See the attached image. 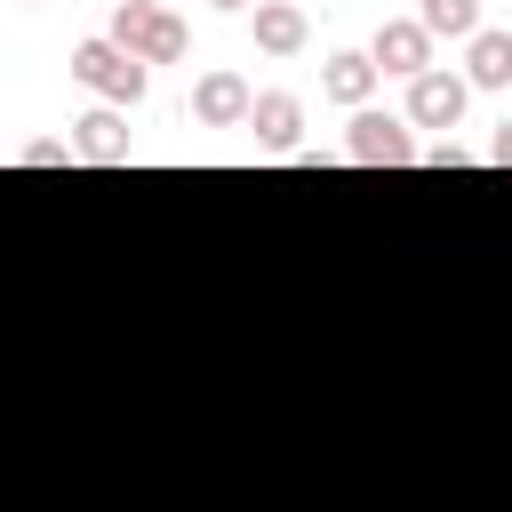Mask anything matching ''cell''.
Instances as JSON below:
<instances>
[{
  "instance_id": "cell-13",
  "label": "cell",
  "mask_w": 512,
  "mask_h": 512,
  "mask_svg": "<svg viewBox=\"0 0 512 512\" xmlns=\"http://www.w3.org/2000/svg\"><path fill=\"white\" fill-rule=\"evenodd\" d=\"M16 160H24V168H64V160H80V152H72V136H32V144H16Z\"/></svg>"
},
{
  "instance_id": "cell-5",
  "label": "cell",
  "mask_w": 512,
  "mask_h": 512,
  "mask_svg": "<svg viewBox=\"0 0 512 512\" xmlns=\"http://www.w3.org/2000/svg\"><path fill=\"white\" fill-rule=\"evenodd\" d=\"M464 104H472V80L448 72V64H432L424 80H408V128H456Z\"/></svg>"
},
{
  "instance_id": "cell-11",
  "label": "cell",
  "mask_w": 512,
  "mask_h": 512,
  "mask_svg": "<svg viewBox=\"0 0 512 512\" xmlns=\"http://www.w3.org/2000/svg\"><path fill=\"white\" fill-rule=\"evenodd\" d=\"M464 80H472V88H512V32L480 24V32L464 40Z\"/></svg>"
},
{
  "instance_id": "cell-2",
  "label": "cell",
  "mask_w": 512,
  "mask_h": 512,
  "mask_svg": "<svg viewBox=\"0 0 512 512\" xmlns=\"http://www.w3.org/2000/svg\"><path fill=\"white\" fill-rule=\"evenodd\" d=\"M104 32H112V40L128 48V56H144V64H176V56L192 48L184 16H176V8H160V0H120Z\"/></svg>"
},
{
  "instance_id": "cell-12",
  "label": "cell",
  "mask_w": 512,
  "mask_h": 512,
  "mask_svg": "<svg viewBox=\"0 0 512 512\" xmlns=\"http://www.w3.org/2000/svg\"><path fill=\"white\" fill-rule=\"evenodd\" d=\"M416 24H424L432 40H472V32H480V0H424Z\"/></svg>"
},
{
  "instance_id": "cell-6",
  "label": "cell",
  "mask_w": 512,
  "mask_h": 512,
  "mask_svg": "<svg viewBox=\"0 0 512 512\" xmlns=\"http://www.w3.org/2000/svg\"><path fill=\"white\" fill-rule=\"evenodd\" d=\"M376 72H392V80H424L432 72V32L416 24V16H392V24H376Z\"/></svg>"
},
{
  "instance_id": "cell-16",
  "label": "cell",
  "mask_w": 512,
  "mask_h": 512,
  "mask_svg": "<svg viewBox=\"0 0 512 512\" xmlns=\"http://www.w3.org/2000/svg\"><path fill=\"white\" fill-rule=\"evenodd\" d=\"M208 8H224V16H240V8H256V0H208Z\"/></svg>"
},
{
  "instance_id": "cell-8",
  "label": "cell",
  "mask_w": 512,
  "mask_h": 512,
  "mask_svg": "<svg viewBox=\"0 0 512 512\" xmlns=\"http://www.w3.org/2000/svg\"><path fill=\"white\" fill-rule=\"evenodd\" d=\"M248 32H256V48H264V56H304L312 16H304L296 0H256V8H248Z\"/></svg>"
},
{
  "instance_id": "cell-3",
  "label": "cell",
  "mask_w": 512,
  "mask_h": 512,
  "mask_svg": "<svg viewBox=\"0 0 512 512\" xmlns=\"http://www.w3.org/2000/svg\"><path fill=\"white\" fill-rule=\"evenodd\" d=\"M344 160H360V168H408V160H424L416 152V128H408V112H352L344 120Z\"/></svg>"
},
{
  "instance_id": "cell-1",
  "label": "cell",
  "mask_w": 512,
  "mask_h": 512,
  "mask_svg": "<svg viewBox=\"0 0 512 512\" xmlns=\"http://www.w3.org/2000/svg\"><path fill=\"white\" fill-rule=\"evenodd\" d=\"M72 80H80V88H96L104 104H120V112H128V104H144L152 64H144V56H128L112 32H96V40H80V48H72Z\"/></svg>"
},
{
  "instance_id": "cell-9",
  "label": "cell",
  "mask_w": 512,
  "mask_h": 512,
  "mask_svg": "<svg viewBox=\"0 0 512 512\" xmlns=\"http://www.w3.org/2000/svg\"><path fill=\"white\" fill-rule=\"evenodd\" d=\"M376 56H360V48H336L328 64H320V96L328 104H344V112H368V96H376Z\"/></svg>"
},
{
  "instance_id": "cell-17",
  "label": "cell",
  "mask_w": 512,
  "mask_h": 512,
  "mask_svg": "<svg viewBox=\"0 0 512 512\" xmlns=\"http://www.w3.org/2000/svg\"><path fill=\"white\" fill-rule=\"evenodd\" d=\"M112 8H120V0H112Z\"/></svg>"
},
{
  "instance_id": "cell-4",
  "label": "cell",
  "mask_w": 512,
  "mask_h": 512,
  "mask_svg": "<svg viewBox=\"0 0 512 512\" xmlns=\"http://www.w3.org/2000/svg\"><path fill=\"white\" fill-rule=\"evenodd\" d=\"M192 120H200V128H248V120H256V88H248L232 64H208V72L192 80Z\"/></svg>"
},
{
  "instance_id": "cell-14",
  "label": "cell",
  "mask_w": 512,
  "mask_h": 512,
  "mask_svg": "<svg viewBox=\"0 0 512 512\" xmlns=\"http://www.w3.org/2000/svg\"><path fill=\"white\" fill-rule=\"evenodd\" d=\"M424 168H440V176H448V168H472V152H464V144H456V136H440V144H432V152H424Z\"/></svg>"
},
{
  "instance_id": "cell-7",
  "label": "cell",
  "mask_w": 512,
  "mask_h": 512,
  "mask_svg": "<svg viewBox=\"0 0 512 512\" xmlns=\"http://www.w3.org/2000/svg\"><path fill=\"white\" fill-rule=\"evenodd\" d=\"M72 152H80V160H96V168H120V160H136V136H128V120H120V104H96V112H80V120H72Z\"/></svg>"
},
{
  "instance_id": "cell-15",
  "label": "cell",
  "mask_w": 512,
  "mask_h": 512,
  "mask_svg": "<svg viewBox=\"0 0 512 512\" xmlns=\"http://www.w3.org/2000/svg\"><path fill=\"white\" fill-rule=\"evenodd\" d=\"M488 160H496V168H512V120H504V128L488 136Z\"/></svg>"
},
{
  "instance_id": "cell-10",
  "label": "cell",
  "mask_w": 512,
  "mask_h": 512,
  "mask_svg": "<svg viewBox=\"0 0 512 512\" xmlns=\"http://www.w3.org/2000/svg\"><path fill=\"white\" fill-rule=\"evenodd\" d=\"M248 128H256V152H304V96H288V88H264Z\"/></svg>"
}]
</instances>
